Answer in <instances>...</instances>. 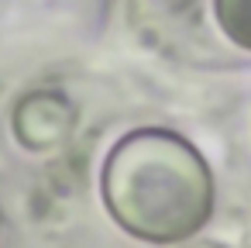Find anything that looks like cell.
<instances>
[{
    "instance_id": "cell-1",
    "label": "cell",
    "mask_w": 251,
    "mask_h": 248,
    "mask_svg": "<svg viewBox=\"0 0 251 248\" xmlns=\"http://www.w3.org/2000/svg\"><path fill=\"white\" fill-rule=\"evenodd\" d=\"M103 203L127 234L151 245H179L210 220L213 176L186 138L141 128L107 155Z\"/></svg>"
},
{
    "instance_id": "cell-2",
    "label": "cell",
    "mask_w": 251,
    "mask_h": 248,
    "mask_svg": "<svg viewBox=\"0 0 251 248\" xmlns=\"http://www.w3.org/2000/svg\"><path fill=\"white\" fill-rule=\"evenodd\" d=\"M73 124V114L69 107L49 93V107H42V93H35L31 100H25L18 107V138L31 148H49V145H59L66 138Z\"/></svg>"
},
{
    "instance_id": "cell-3",
    "label": "cell",
    "mask_w": 251,
    "mask_h": 248,
    "mask_svg": "<svg viewBox=\"0 0 251 248\" xmlns=\"http://www.w3.org/2000/svg\"><path fill=\"white\" fill-rule=\"evenodd\" d=\"M217 25L230 42L251 49V0H217Z\"/></svg>"
},
{
    "instance_id": "cell-4",
    "label": "cell",
    "mask_w": 251,
    "mask_h": 248,
    "mask_svg": "<svg viewBox=\"0 0 251 248\" xmlns=\"http://www.w3.org/2000/svg\"><path fill=\"white\" fill-rule=\"evenodd\" d=\"M189 248H217V245H206V241H203V245H189Z\"/></svg>"
}]
</instances>
